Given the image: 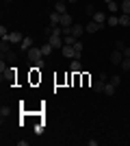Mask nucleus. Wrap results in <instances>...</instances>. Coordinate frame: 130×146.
<instances>
[{"label":"nucleus","mask_w":130,"mask_h":146,"mask_svg":"<svg viewBox=\"0 0 130 146\" xmlns=\"http://www.w3.org/2000/svg\"><path fill=\"white\" fill-rule=\"evenodd\" d=\"M0 52H2V57H5V52H11V42H9V39H2V44H0Z\"/></svg>","instance_id":"dca6fc26"},{"label":"nucleus","mask_w":130,"mask_h":146,"mask_svg":"<svg viewBox=\"0 0 130 146\" xmlns=\"http://www.w3.org/2000/svg\"><path fill=\"white\" fill-rule=\"evenodd\" d=\"M39 48H41V55H43V57H48V55H52V52H54V48H52V44H50V42L41 44Z\"/></svg>","instance_id":"f8f14e48"},{"label":"nucleus","mask_w":130,"mask_h":146,"mask_svg":"<svg viewBox=\"0 0 130 146\" xmlns=\"http://www.w3.org/2000/svg\"><path fill=\"white\" fill-rule=\"evenodd\" d=\"M67 2H72V5H76V2H78V0H67Z\"/></svg>","instance_id":"2f4dec72"},{"label":"nucleus","mask_w":130,"mask_h":146,"mask_svg":"<svg viewBox=\"0 0 130 146\" xmlns=\"http://www.w3.org/2000/svg\"><path fill=\"white\" fill-rule=\"evenodd\" d=\"M102 29H104V24H98V22L89 20V24L85 26V33H89V35H91V33H98V31H102Z\"/></svg>","instance_id":"f257e3e1"},{"label":"nucleus","mask_w":130,"mask_h":146,"mask_svg":"<svg viewBox=\"0 0 130 146\" xmlns=\"http://www.w3.org/2000/svg\"><path fill=\"white\" fill-rule=\"evenodd\" d=\"M61 52L67 57V59H76V50H74V46H63Z\"/></svg>","instance_id":"6e6552de"},{"label":"nucleus","mask_w":130,"mask_h":146,"mask_svg":"<svg viewBox=\"0 0 130 146\" xmlns=\"http://www.w3.org/2000/svg\"><path fill=\"white\" fill-rule=\"evenodd\" d=\"M50 24H52V26H61V13L52 11V15H50Z\"/></svg>","instance_id":"4468645a"},{"label":"nucleus","mask_w":130,"mask_h":146,"mask_svg":"<svg viewBox=\"0 0 130 146\" xmlns=\"http://www.w3.org/2000/svg\"><path fill=\"white\" fill-rule=\"evenodd\" d=\"M5 2H11V0H5Z\"/></svg>","instance_id":"473e14b6"},{"label":"nucleus","mask_w":130,"mask_h":146,"mask_svg":"<svg viewBox=\"0 0 130 146\" xmlns=\"http://www.w3.org/2000/svg\"><path fill=\"white\" fill-rule=\"evenodd\" d=\"M104 87H106V81H102V79H98V81H93V83H91V90L98 92V94H100V92H104Z\"/></svg>","instance_id":"0eeeda50"},{"label":"nucleus","mask_w":130,"mask_h":146,"mask_svg":"<svg viewBox=\"0 0 130 146\" xmlns=\"http://www.w3.org/2000/svg\"><path fill=\"white\" fill-rule=\"evenodd\" d=\"M85 13H87V15H89V18H93V13H95V7H93V5H87Z\"/></svg>","instance_id":"393cba45"},{"label":"nucleus","mask_w":130,"mask_h":146,"mask_svg":"<svg viewBox=\"0 0 130 146\" xmlns=\"http://www.w3.org/2000/svg\"><path fill=\"white\" fill-rule=\"evenodd\" d=\"M0 116H2V118L9 116V109H7V107H2V109H0Z\"/></svg>","instance_id":"c85d7f7f"},{"label":"nucleus","mask_w":130,"mask_h":146,"mask_svg":"<svg viewBox=\"0 0 130 146\" xmlns=\"http://www.w3.org/2000/svg\"><path fill=\"white\" fill-rule=\"evenodd\" d=\"M122 61H124V52L115 48V50H113V52H111V63H113V66H119Z\"/></svg>","instance_id":"f03ea898"},{"label":"nucleus","mask_w":130,"mask_h":146,"mask_svg":"<svg viewBox=\"0 0 130 146\" xmlns=\"http://www.w3.org/2000/svg\"><path fill=\"white\" fill-rule=\"evenodd\" d=\"M111 83H113V85H115V87H117L119 83H122V76H119V74H115V76H111Z\"/></svg>","instance_id":"a878e982"},{"label":"nucleus","mask_w":130,"mask_h":146,"mask_svg":"<svg viewBox=\"0 0 130 146\" xmlns=\"http://www.w3.org/2000/svg\"><path fill=\"white\" fill-rule=\"evenodd\" d=\"M119 9H122V11H124L126 15H130V0H124V2H122V7H119Z\"/></svg>","instance_id":"5701e85b"},{"label":"nucleus","mask_w":130,"mask_h":146,"mask_svg":"<svg viewBox=\"0 0 130 146\" xmlns=\"http://www.w3.org/2000/svg\"><path fill=\"white\" fill-rule=\"evenodd\" d=\"M82 33H85V26L82 24H72V35H74L76 39H80Z\"/></svg>","instance_id":"9d476101"},{"label":"nucleus","mask_w":130,"mask_h":146,"mask_svg":"<svg viewBox=\"0 0 130 146\" xmlns=\"http://www.w3.org/2000/svg\"><path fill=\"white\" fill-rule=\"evenodd\" d=\"M74 50H76V59H80L82 50H85V44H82L80 39H76V44H74Z\"/></svg>","instance_id":"2eb2a0df"},{"label":"nucleus","mask_w":130,"mask_h":146,"mask_svg":"<svg viewBox=\"0 0 130 146\" xmlns=\"http://www.w3.org/2000/svg\"><path fill=\"white\" fill-rule=\"evenodd\" d=\"M0 72H2V74L7 72V66H5V57H2V61H0Z\"/></svg>","instance_id":"cd10ccee"},{"label":"nucleus","mask_w":130,"mask_h":146,"mask_svg":"<svg viewBox=\"0 0 130 146\" xmlns=\"http://www.w3.org/2000/svg\"><path fill=\"white\" fill-rule=\"evenodd\" d=\"M119 26H130V15H122V18H119Z\"/></svg>","instance_id":"b1692460"},{"label":"nucleus","mask_w":130,"mask_h":146,"mask_svg":"<svg viewBox=\"0 0 130 146\" xmlns=\"http://www.w3.org/2000/svg\"><path fill=\"white\" fill-rule=\"evenodd\" d=\"M54 11L56 13H67V2H63V0H56V5H54Z\"/></svg>","instance_id":"9b49d317"},{"label":"nucleus","mask_w":130,"mask_h":146,"mask_svg":"<svg viewBox=\"0 0 130 146\" xmlns=\"http://www.w3.org/2000/svg\"><path fill=\"white\" fill-rule=\"evenodd\" d=\"M18 146H28V140H18Z\"/></svg>","instance_id":"7c9ffc66"},{"label":"nucleus","mask_w":130,"mask_h":146,"mask_svg":"<svg viewBox=\"0 0 130 146\" xmlns=\"http://www.w3.org/2000/svg\"><path fill=\"white\" fill-rule=\"evenodd\" d=\"M122 52H124V57H130V46H126V48L122 50Z\"/></svg>","instance_id":"c756f323"},{"label":"nucleus","mask_w":130,"mask_h":146,"mask_svg":"<svg viewBox=\"0 0 130 146\" xmlns=\"http://www.w3.org/2000/svg\"><path fill=\"white\" fill-rule=\"evenodd\" d=\"M26 57H28L31 61H35V59H39V57H43V55H41V48H37V46H33V48L28 50V52H26Z\"/></svg>","instance_id":"20e7f679"},{"label":"nucleus","mask_w":130,"mask_h":146,"mask_svg":"<svg viewBox=\"0 0 130 146\" xmlns=\"http://www.w3.org/2000/svg\"><path fill=\"white\" fill-rule=\"evenodd\" d=\"M104 94H106V96H113V94H115V85H113L111 81L106 83V87H104Z\"/></svg>","instance_id":"aec40b11"},{"label":"nucleus","mask_w":130,"mask_h":146,"mask_svg":"<svg viewBox=\"0 0 130 146\" xmlns=\"http://www.w3.org/2000/svg\"><path fill=\"white\" fill-rule=\"evenodd\" d=\"M115 48H117V50H124V48H126V44L122 42V39H117V42H115Z\"/></svg>","instance_id":"bb28decb"},{"label":"nucleus","mask_w":130,"mask_h":146,"mask_svg":"<svg viewBox=\"0 0 130 146\" xmlns=\"http://www.w3.org/2000/svg\"><path fill=\"white\" fill-rule=\"evenodd\" d=\"M20 46H22V52H28V50H31L33 46H35V42H33V37H28V35H26L24 39H22V44H20Z\"/></svg>","instance_id":"7ed1b4c3"},{"label":"nucleus","mask_w":130,"mask_h":146,"mask_svg":"<svg viewBox=\"0 0 130 146\" xmlns=\"http://www.w3.org/2000/svg\"><path fill=\"white\" fill-rule=\"evenodd\" d=\"M106 22H108V26H119V18L115 15V13H113V15H108V20H106Z\"/></svg>","instance_id":"412c9836"},{"label":"nucleus","mask_w":130,"mask_h":146,"mask_svg":"<svg viewBox=\"0 0 130 146\" xmlns=\"http://www.w3.org/2000/svg\"><path fill=\"white\" fill-rule=\"evenodd\" d=\"M63 2H67V0H63Z\"/></svg>","instance_id":"72a5a7b5"},{"label":"nucleus","mask_w":130,"mask_h":146,"mask_svg":"<svg viewBox=\"0 0 130 146\" xmlns=\"http://www.w3.org/2000/svg\"><path fill=\"white\" fill-rule=\"evenodd\" d=\"M74 44H76L74 35H63V46H74Z\"/></svg>","instance_id":"a211bd4d"},{"label":"nucleus","mask_w":130,"mask_h":146,"mask_svg":"<svg viewBox=\"0 0 130 146\" xmlns=\"http://www.w3.org/2000/svg\"><path fill=\"white\" fill-rule=\"evenodd\" d=\"M26 35H22V33H20V31H13L11 35H9V42L11 44H22V39H24Z\"/></svg>","instance_id":"423d86ee"},{"label":"nucleus","mask_w":130,"mask_h":146,"mask_svg":"<svg viewBox=\"0 0 130 146\" xmlns=\"http://www.w3.org/2000/svg\"><path fill=\"white\" fill-rule=\"evenodd\" d=\"M104 2L108 5V11H111V13H117L119 11V5L115 2V0H104Z\"/></svg>","instance_id":"f3484780"},{"label":"nucleus","mask_w":130,"mask_h":146,"mask_svg":"<svg viewBox=\"0 0 130 146\" xmlns=\"http://www.w3.org/2000/svg\"><path fill=\"white\" fill-rule=\"evenodd\" d=\"M31 63H33V68H39V70H43V68H46V59H43V57H39V59L31 61Z\"/></svg>","instance_id":"6ab92c4d"},{"label":"nucleus","mask_w":130,"mask_h":146,"mask_svg":"<svg viewBox=\"0 0 130 146\" xmlns=\"http://www.w3.org/2000/svg\"><path fill=\"white\" fill-rule=\"evenodd\" d=\"M69 70L74 74H80L82 72V63H80V59H72V66H69Z\"/></svg>","instance_id":"1a4fd4ad"},{"label":"nucleus","mask_w":130,"mask_h":146,"mask_svg":"<svg viewBox=\"0 0 130 146\" xmlns=\"http://www.w3.org/2000/svg\"><path fill=\"white\" fill-rule=\"evenodd\" d=\"M74 24V18L69 15V13H63L61 15V26H72Z\"/></svg>","instance_id":"ddd939ff"},{"label":"nucleus","mask_w":130,"mask_h":146,"mask_svg":"<svg viewBox=\"0 0 130 146\" xmlns=\"http://www.w3.org/2000/svg\"><path fill=\"white\" fill-rule=\"evenodd\" d=\"M93 22H98V24H106V20H108V15H106V13H102V11H95L93 13Z\"/></svg>","instance_id":"39448f33"},{"label":"nucleus","mask_w":130,"mask_h":146,"mask_svg":"<svg viewBox=\"0 0 130 146\" xmlns=\"http://www.w3.org/2000/svg\"><path fill=\"white\" fill-rule=\"evenodd\" d=\"M119 68H122V70H126V72H128V70H130V57H124V61L119 63Z\"/></svg>","instance_id":"4be33fe9"}]
</instances>
